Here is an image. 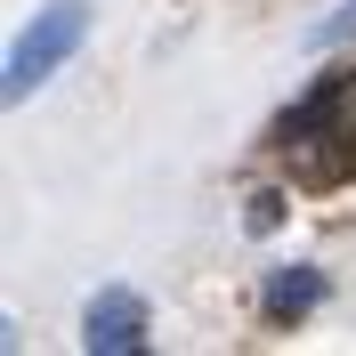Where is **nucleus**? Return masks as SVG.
Listing matches in <instances>:
<instances>
[{
  "label": "nucleus",
  "instance_id": "3",
  "mask_svg": "<svg viewBox=\"0 0 356 356\" xmlns=\"http://www.w3.org/2000/svg\"><path fill=\"white\" fill-rule=\"evenodd\" d=\"M81 348L138 356V348H146V300H138V291H97L89 316H81Z\"/></svg>",
  "mask_w": 356,
  "mask_h": 356
},
{
  "label": "nucleus",
  "instance_id": "2",
  "mask_svg": "<svg viewBox=\"0 0 356 356\" xmlns=\"http://www.w3.org/2000/svg\"><path fill=\"white\" fill-rule=\"evenodd\" d=\"M81 33H89V8H81V0H49L41 17L17 33V49H8V97H33V89L81 49Z\"/></svg>",
  "mask_w": 356,
  "mask_h": 356
},
{
  "label": "nucleus",
  "instance_id": "1",
  "mask_svg": "<svg viewBox=\"0 0 356 356\" xmlns=\"http://www.w3.org/2000/svg\"><path fill=\"white\" fill-rule=\"evenodd\" d=\"M275 146H284V162H291L300 186H348L356 178V65L324 73V81L284 113Z\"/></svg>",
  "mask_w": 356,
  "mask_h": 356
},
{
  "label": "nucleus",
  "instance_id": "4",
  "mask_svg": "<svg viewBox=\"0 0 356 356\" xmlns=\"http://www.w3.org/2000/svg\"><path fill=\"white\" fill-rule=\"evenodd\" d=\"M316 291H324L316 275H275V284H267V316H300Z\"/></svg>",
  "mask_w": 356,
  "mask_h": 356
}]
</instances>
